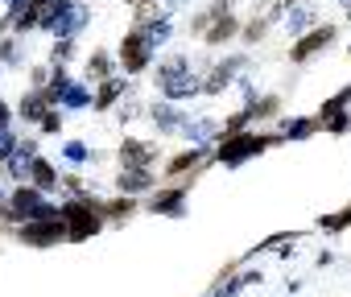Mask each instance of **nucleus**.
<instances>
[{"instance_id":"obj_7","label":"nucleus","mask_w":351,"mask_h":297,"mask_svg":"<svg viewBox=\"0 0 351 297\" xmlns=\"http://www.w3.org/2000/svg\"><path fill=\"white\" fill-rule=\"evenodd\" d=\"M330 42H335V25H318V29H310L302 42H293V50H289V62H298V66H302V62H310L318 50H326Z\"/></svg>"},{"instance_id":"obj_13","label":"nucleus","mask_w":351,"mask_h":297,"mask_svg":"<svg viewBox=\"0 0 351 297\" xmlns=\"http://www.w3.org/2000/svg\"><path fill=\"white\" fill-rule=\"evenodd\" d=\"M120 95H124V83L112 75V79H104V83H99V91L91 95V103H95V112H108V107H116V99H120Z\"/></svg>"},{"instance_id":"obj_15","label":"nucleus","mask_w":351,"mask_h":297,"mask_svg":"<svg viewBox=\"0 0 351 297\" xmlns=\"http://www.w3.org/2000/svg\"><path fill=\"white\" fill-rule=\"evenodd\" d=\"M87 79H95V83L112 79V54H108V50H91V58H87Z\"/></svg>"},{"instance_id":"obj_8","label":"nucleus","mask_w":351,"mask_h":297,"mask_svg":"<svg viewBox=\"0 0 351 297\" xmlns=\"http://www.w3.org/2000/svg\"><path fill=\"white\" fill-rule=\"evenodd\" d=\"M153 157H157V144H149V140L128 136L120 144V166H153Z\"/></svg>"},{"instance_id":"obj_17","label":"nucleus","mask_w":351,"mask_h":297,"mask_svg":"<svg viewBox=\"0 0 351 297\" xmlns=\"http://www.w3.org/2000/svg\"><path fill=\"white\" fill-rule=\"evenodd\" d=\"M318 227H322V231H343V227H351V203H347L339 215H322Z\"/></svg>"},{"instance_id":"obj_22","label":"nucleus","mask_w":351,"mask_h":297,"mask_svg":"<svg viewBox=\"0 0 351 297\" xmlns=\"http://www.w3.org/2000/svg\"><path fill=\"white\" fill-rule=\"evenodd\" d=\"M128 5H132V9H136V5H145V0H128Z\"/></svg>"},{"instance_id":"obj_18","label":"nucleus","mask_w":351,"mask_h":297,"mask_svg":"<svg viewBox=\"0 0 351 297\" xmlns=\"http://www.w3.org/2000/svg\"><path fill=\"white\" fill-rule=\"evenodd\" d=\"M17 132H9V124H0V162H9L13 153H17Z\"/></svg>"},{"instance_id":"obj_12","label":"nucleus","mask_w":351,"mask_h":297,"mask_svg":"<svg viewBox=\"0 0 351 297\" xmlns=\"http://www.w3.org/2000/svg\"><path fill=\"white\" fill-rule=\"evenodd\" d=\"M50 107H54V99H50L46 91H29V95L21 99L17 112H21V120H38V124H42V116H46Z\"/></svg>"},{"instance_id":"obj_10","label":"nucleus","mask_w":351,"mask_h":297,"mask_svg":"<svg viewBox=\"0 0 351 297\" xmlns=\"http://www.w3.org/2000/svg\"><path fill=\"white\" fill-rule=\"evenodd\" d=\"M182 198H186L182 190H157V194L149 198V211H153V215H182V211H186Z\"/></svg>"},{"instance_id":"obj_23","label":"nucleus","mask_w":351,"mask_h":297,"mask_svg":"<svg viewBox=\"0 0 351 297\" xmlns=\"http://www.w3.org/2000/svg\"><path fill=\"white\" fill-rule=\"evenodd\" d=\"M347 17H351V0H347Z\"/></svg>"},{"instance_id":"obj_14","label":"nucleus","mask_w":351,"mask_h":297,"mask_svg":"<svg viewBox=\"0 0 351 297\" xmlns=\"http://www.w3.org/2000/svg\"><path fill=\"white\" fill-rule=\"evenodd\" d=\"M29 178H34V186H38V190H46V194L58 186V170H54L46 157H34V170H29Z\"/></svg>"},{"instance_id":"obj_3","label":"nucleus","mask_w":351,"mask_h":297,"mask_svg":"<svg viewBox=\"0 0 351 297\" xmlns=\"http://www.w3.org/2000/svg\"><path fill=\"white\" fill-rule=\"evenodd\" d=\"M157 91L165 99H191L195 91H203V83L191 75V62L186 58H165L161 70H157Z\"/></svg>"},{"instance_id":"obj_4","label":"nucleus","mask_w":351,"mask_h":297,"mask_svg":"<svg viewBox=\"0 0 351 297\" xmlns=\"http://www.w3.org/2000/svg\"><path fill=\"white\" fill-rule=\"evenodd\" d=\"M153 50H157V42H153L149 25H132V29L120 38V66H124V75H141V70H149Z\"/></svg>"},{"instance_id":"obj_11","label":"nucleus","mask_w":351,"mask_h":297,"mask_svg":"<svg viewBox=\"0 0 351 297\" xmlns=\"http://www.w3.org/2000/svg\"><path fill=\"white\" fill-rule=\"evenodd\" d=\"M240 66H244V58H228V62H219V66H215V70L207 75V83H203V91H207V95H215V91H223V87L232 83V75H236Z\"/></svg>"},{"instance_id":"obj_9","label":"nucleus","mask_w":351,"mask_h":297,"mask_svg":"<svg viewBox=\"0 0 351 297\" xmlns=\"http://www.w3.org/2000/svg\"><path fill=\"white\" fill-rule=\"evenodd\" d=\"M116 186H120L124 194H141V190L153 186V170H149V166H124V170L116 174Z\"/></svg>"},{"instance_id":"obj_21","label":"nucleus","mask_w":351,"mask_h":297,"mask_svg":"<svg viewBox=\"0 0 351 297\" xmlns=\"http://www.w3.org/2000/svg\"><path fill=\"white\" fill-rule=\"evenodd\" d=\"M66 157H75V162H83V157H87V148H83V144H71V148H66Z\"/></svg>"},{"instance_id":"obj_16","label":"nucleus","mask_w":351,"mask_h":297,"mask_svg":"<svg viewBox=\"0 0 351 297\" xmlns=\"http://www.w3.org/2000/svg\"><path fill=\"white\" fill-rule=\"evenodd\" d=\"M199 162H203V148H191V153H178V157H173V162L165 166V174H169V178H178V174H191Z\"/></svg>"},{"instance_id":"obj_20","label":"nucleus","mask_w":351,"mask_h":297,"mask_svg":"<svg viewBox=\"0 0 351 297\" xmlns=\"http://www.w3.org/2000/svg\"><path fill=\"white\" fill-rule=\"evenodd\" d=\"M42 132H46V136H58V132H62V112L50 107V112L42 116Z\"/></svg>"},{"instance_id":"obj_19","label":"nucleus","mask_w":351,"mask_h":297,"mask_svg":"<svg viewBox=\"0 0 351 297\" xmlns=\"http://www.w3.org/2000/svg\"><path fill=\"white\" fill-rule=\"evenodd\" d=\"M277 107H281V99L269 95V99H261V103H248V116H252V120H265V116H277Z\"/></svg>"},{"instance_id":"obj_5","label":"nucleus","mask_w":351,"mask_h":297,"mask_svg":"<svg viewBox=\"0 0 351 297\" xmlns=\"http://www.w3.org/2000/svg\"><path fill=\"white\" fill-rule=\"evenodd\" d=\"M66 227H71V240H91L104 231V207L91 203V198H75V203H62L58 207Z\"/></svg>"},{"instance_id":"obj_2","label":"nucleus","mask_w":351,"mask_h":297,"mask_svg":"<svg viewBox=\"0 0 351 297\" xmlns=\"http://www.w3.org/2000/svg\"><path fill=\"white\" fill-rule=\"evenodd\" d=\"M273 144H277V136H269V132H228L215 148V157H219V166H244L248 157L265 153Z\"/></svg>"},{"instance_id":"obj_1","label":"nucleus","mask_w":351,"mask_h":297,"mask_svg":"<svg viewBox=\"0 0 351 297\" xmlns=\"http://www.w3.org/2000/svg\"><path fill=\"white\" fill-rule=\"evenodd\" d=\"M50 215H58V207H54V203L46 198V190H38V186L17 182V190L5 198V219L34 223V219H50Z\"/></svg>"},{"instance_id":"obj_6","label":"nucleus","mask_w":351,"mask_h":297,"mask_svg":"<svg viewBox=\"0 0 351 297\" xmlns=\"http://www.w3.org/2000/svg\"><path fill=\"white\" fill-rule=\"evenodd\" d=\"M17 240L29 244V248H50V244H58V240H71V227H66V219H62V211H58V215H50V219L21 223V227H17Z\"/></svg>"}]
</instances>
